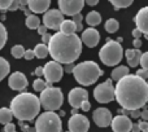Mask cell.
<instances>
[{"mask_svg":"<svg viewBox=\"0 0 148 132\" xmlns=\"http://www.w3.org/2000/svg\"><path fill=\"white\" fill-rule=\"evenodd\" d=\"M142 132H148V130H146V131H142Z\"/></svg>","mask_w":148,"mask_h":132,"instance_id":"91938a15","label":"cell"},{"mask_svg":"<svg viewBox=\"0 0 148 132\" xmlns=\"http://www.w3.org/2000/svg\"><path fill=\"white\" fill-rule=\"evenodd\" d=\"M135 75L139 76L140 79H143V80H146V79L148 78V70H144V69H139V70L136 71Z\"/></svg>","mask_w":148,"mask_h":132,"instance_id":"d590c367","label":"cell"},{"mask_svg":"<svg viewBox=\"0 0 148 132\" xmlns=\"http://www.w3.org/2000/svg\"><path fill=\"white\" fill-rule=\"evenodd\" d=\"M133 44H134V47H135L134 49H139V48L142 47V42H140V39H134Z\"/></svg>","mask_w":148,"mask_h":132,"instance_id":"c3c4849f","label":"cell"},{"mask_svg":"<svg viewBox=\"0 0 148 132\" xmlns=\"http://www.w3.org/2000/svg\"><path fill=\"white\" fill-rule=\"evenodd\" d=\"M26 132H36V131H35V128H34V127H29V130Z\"/></svg>","mask_w":148,"mask_h":132,"instance_id":"6f0895ef","label":"cell"},{"mask_svg":"<svg viewBox=\"0 0 148 132\" xmlns=\"http://www.w3.org/2000/svg\"><path fill=\"white\" fill-rule=\"evenodd\" d=\"M139 64L142 65V69L148 70V53H142L140 60H139Z\"/></svg>","mask_w":148,"mask_h":132,"instance_id":"836d02e7","label":"cell"},{"mask_svg":"<svg viewBox=\"0 0 148 132\" xmlns=\"http://www.w3.org/2000/svg\"><path fill=\"white\" fill-rule=\"evenodd\" d=\"M57 115H59V117H65V112H62V110H60V113H59V114H57Z\"/></svg>","mask_w":148,"mask_h":132,"instance_id":"9f6ffc18","label":"cell"},{"mask_svg":"<svg viewBox=\"0 0 148 132\" xmlns=\"http://www.w3.org/2000/svg\"><path fill=\"white\" fill-rule=\"evenodd\" d=\"M79 39H81V43L86 44L88 48H94L100 42V34H99V31L94 27H88V29H86V30L83 29L82 35Z\"/></svg>","mask_w":148,"mask_h":132,"instance_id":"9a60e30c","label":"cell"},{"mask_svg":"<svg viewBox=\"0 0 148 132\" xmlns=\"http://www.w3.org/2000/svg\"><path fill=\"white\" fill-rule=\"evenodd\" d=\"M60 33L65 34V35H73V34H77V29L75 25L72 20H64L62 23L60 25Z\"/></svg>","mask_w":148,"mask_h":132,"instance_id":"44dd1931","label":"cell"},{"mask_svg":"<svg viewBox=\"0 0 148 132\" xmlns=\"http://www.w3.org/2000/svg\"><path fill=\"white\" fill-rule=\"evenodd\" d=\"M113 132H130L133 122L129 117L125 115H117V117L112 118V122H110Z\"/></svg>","mask_w":148,"mask_h":132,"instance_id":"e0dca14e","label":"cell"},{"mask_svg":"<svg viewBox=\"0 0 148 132\" xmlns=\"http://www.w3.org/2000/svg\"><path fill=\"white\" fill-rule=\"evenodd\" d=\"M18 125H20L21 130H22L23 132H26V131L29 130V126H27V125H25V123H23V122H20V123H18Z\"/></svg>","mask_w":148,"mask_h":132,"instance_id":"f5cc1de1","label":"cell"},{"mask_svg":"<svg viewBox=\"0 0 148 132\" xmlns=\"http://www.w3.org/2000/svg\"><path fill=\"white\" fill-rule=\"evenodd\" d=\"M101 62L107 66H116L121 62L123 57V48L120 43L112 39H107V43L101 47L99 52Z\"/></svg>","mask_w":148,"mask_h":132,"instance_id":"5b68a950","label":"cell"},{"mask_svg":"<svg viewBox=\"0 0 148 132\" xmlns=\"http://www.w3.org/2000/svg\"><path fill=\"white\" fill-rule=\"evenodd\" d=\"M138 126H139V128H140V131L148 130V123L146 122V120H140V122L138 123Z\"/></svg>","mask_w":148,"mask_h":132,"instance_id":"60d3db41","label":"cell"},{"mask_svg":"<svg viewBox=\"0 0 148 132\" xmlns=\"http://www.w3.org/2000/svg\"><path fill=\"white\" fill-rule=\"evenodd\" d=\"M134 22L136 25V29L148 39V8L143 7L138 12V14L134 18Z\"/></svg>","mask_w":148,"mask_h":132,"instance_id":"ac0fdd59","label":"cell"},{"mask_svg":"<svg viewBox=\"0 0 148 132\" xmlns=\"http://www.w3.org/2000/svg\"><path fill=\"white\" fill-rule=\"evenodd\" d=\"M34 128L36 132H61L62 123L55 112H44L38 117Z\"/></svg>","mask_w":148,"mask_h":132,"instance_id":"52a82bcc","label":"cell"},{"mask_svg":"<svg viewBox=\"0 0 148 132\" xmlns=\"http://www.w3.org/2000/svg\"><path fill=\"white\" fill-rule=\"evenodd\" d=\"M8 86L13 91H23L27 87V78L23 75L21 71H16V73L10 74L9 79H8Z\"/></svg>","mask_w":148,"mask_h":132,"instance_id":"2e32d148","label":"cell"},{"mask_svg":"<svg viewBox=\"0 0 148 132\" xmlns=\"http://www.w3.org/2000/svg\"><path fill=\"white\" fill-rule=\"evenodd\" d=\"M18 1H20V0H13L12 4H10V7H9V9H8V10H10V12L18 10V8H20V4H18Z\"/></svg>","mask_w":148,"mask_h":132,"instance_id":"8d00e7d4","label":"cell"},{"mask_svg":"<svg viewBox=\"0 0 148 132\" xmlns=\"http://www.w3.org/2000/svg\"><path fill=\"white\" fill-rule=\"evenodd\" d=\"M33 88H34V91H36V92H42L43 89H46V82L40 78L35 79V80L33 82Z\"/></svg>","mask_w":148,"mask_h":132,"instance_id":"d6a6232c","label":"cell"},{"mask_svg":"<svg viewBox=\"0 0 148 132\" xmlns=\"http://www.w3.org/2000/svg\"><path fill=\"white\" fill-rule=\"evenodd\" d=\"M84 7L83 0H60L59 1V10L62 13V16H75L81 13V10Z\"/></svg>","mask_w":148,"mask_h":132,"instance_id":"8fae6325","label":"cell"},{"mask_svg":"<svg viewBox=\"0 0 148 132\" xmlns=\"http://www.w3.org/2000/svg\"><path fill=\"white\" fill-rule=\"evenodd\" d=\"M18 4H20V8H18V9L23 10L25 9V7L27 5V1H26V0H21V1H18Z\"/></svg>","mask_w":148,"mask_h":132,"instance_id":"816d5d0a","label":"cell"},{"mask_svg":"<svg viewBox=\"0 0 148 132\" xmlns=\"http://www.w3.org/2000/svg\"><path fill=\"white\" fill-rule=\"evenodd\" d=\"M23 57H25L26 60H33V59H34V52H33V49H25Z\"/></svg>","mask_w":148,"mask_h":132,"instance_id":"74e56055","label":"cell"},{"mask_svg":"<svg viewBox=\"0 0 148 132\" xmlns=\"http://www.w3.org/2000/svg\"><path fill=\"white\" fill-rule=\"evenodd\" d=\"M33 74H35L36 76H42V75H43V67H42V66H38Z\"/></svg>","mask_w":148,"mask_h":132,"instance_id":"f6af8a7d","label":"cell"},{"mask_svg":"<svg viewBox=\"0 0 148 132\" xmlns=\"http://www.w3.org/2000/svg\"><path fill=\"white\" fill-rule=\"evenodd\" d=\"M140 117H142V119L147 122V119H148V110L146 109V108L143 109V112H140Z\"/></svg>","mask_w":148,"mask_h":132,"instance_id":"7dc6e473","label":"cell"},{"mask_svg":"<svg viewBox=\"0 0 148 132\" xmlns=\"http://www.w3.org/2000/svg\"><path fill=\"white\" fill-rule=\"evenodd\" d=\"M68 101L72 105L73 109L78 110L84 101H88V92H87L86 89L81 88V87L73 88L72 91L69 92V95H68Z\"/></svg>","mask_w":148,"mask_h":132,"instance_id":"4fadbf2b","label":"cell"},{"mask_svg":"<svg viewBox=\"0 0 148 132\" xmlns=\"http://www.w3.org/2000/svg\"><path fill=\"white\" fill-rule=\"evenodd\" d=\"M72 114H73V115L78 114V110H77V109H72Z\"/></svg>","mask_w":148,"mask_h":132,"instance_id":"680465c9","label":"cell"},{"mask_svg":"<svg viewBox=\"0 0 148 132\" xmlns=\"http://www.w3.org/2000/svg\"><path fill=\"white\" fill-rule=\"evenodd\" d=\"M84 4L94 7V5H97V4H99V1H97V0H86V1H84Z\"/></svg>","mask_w":148,"mask_h":132,"instance_id":"f907efd6","label":"cell"},{"mask_svg":"<svg viewBox=\"0 0 148 132\" xmlns=\"http://www.w3.org/2000/svg\"><path fill=\"white\" fill-rule=\"evenodd\" d=\"M92 118H94V122L96 123V126L99 127H108L110 126V122H112V113H110L109 109L107 108H97L96 110L92 114Z\"/></svg>","mask_w":148,"mask_h":132,"instance_id":"5bb4252c","label":"cell"},{"mask_svg":"<svg viewBox=\"0 0 148 132\" xmlns=\"http://www.w3.org/2000/svg\"><path fill=\"white\" fill-rule=\"evenodd\" d=\"M66 132H69V131H66Z\"/></svg>","mask_w":148,"mask_h":132,"instance_id":"94428289","label":"cell"},{"mask_svg":"<svg viewBox=\"0 0 148 132\" xmlns=\"http://www.w3.org/2000/svg\"><path fill=\"white\" fill-rule=\"evenodd\" d=\"M69 132H87L90 130V120L83 114L72 115L68 122Z\"/></svg>","mask_w":148,"mask_h":132,"instance_id":"7c38bea8","label":"cell"},{"mask_svg":"<svg viewBox=\"0 0 148 132\" xmlns=\"http://www.w3.org/2000/svg\"><path fill=\"white\" fill-rule=\"evenodd\" d=\"M47 48H48V54L53 59L52 61L60 65H70L81 56L82 43L77 34L65 35L59 31L51 35Z\"/></svg>","mask_w":148,"mask_h":132,"instance_id":"7a4b0ae2","label":"cell"},{"mask_svg":"<svg viewBox=\"0 0 148 132\" xmlns=\"http://www.w3.org/2000/svg\"><path fill=\"white\" fill-rule=\"evenodd\" d=\"M140 56H142L140 49H126L125 51V57L127 60V64L130 67H136L139 65Z\"/></svg>","mask_w":148,"mask_h":132,"instance_id":"ffe728a7","label":"cell"},{"mask_svg":"<svg viewBox=\"0 0 148 132\" xmlns=\"http://www.w3.org/2000/svg\"><path fill=\"white\" fill-rule=\"evenodd\" d=\"M129 73H130V70H129L127 66H125V65H120V66H117V67H116L114 70L112 71V78H110V80H116V82H118L120 79H122L123 76L129 75Z\"/></svg>","mask_w":148,"mask_h":132,"instance_id":"7402d4cb","label":"cell"},{"mask_svg":"<svg viewBox=\"0 0 148 132\" xmlns=\"http://www.w3.org/2000/svg\"><path fill=\"white\" fill-rule=\"evenodd\" d=\"M130 132H140V128H139L138 123H133V126H131V130Z\"/></svg>","mask_w":148,"mask_h":132,"instance_id":"681fc988","label":"cell"},{"mask_svg":"<svg viewBox=\"0 0 148 132\" xmlns=\"http://www.w3.org/2000/svg\"><path fill=\"white\" fill-rule=\"evenodd\" d=\"M51 1L49 0H29L27 7L31 10V13H46L48 10Z\"/></svg>","mask_w":148,"mask_h":132,"instance_id":"d6986e66","label":"cell"},{"mask_svg":"<svg viewBox=\"0 0 148 132\" xmlns=\"http://www.w3.org/2000/svg\"><path fill=\"white\" fill-rule=\"evenodd\" d=\"M110 4L117 9H121V8H127L130 5H133V0H110Z\"/></svg>","mask_w":148,"mask_h":132,"instance_id":"f1b7e54d","label":"cell"},{"mask_svg":"<svg viewBox=\"0 0 148 132\" xmlns=\"http://www.w3.org/2000/svg\"><path fill=\"white\" fill-rule=\"evenodd\" d=\"M129 114L131 115V118H139L140 117V110H131V112H129Z\"/></svg>","mask_w":148,"mask_h":132,"instance_id":"7bdbcfd3","label":"cell"},{"mask_svg":"<svg viewBox=\"0 0 148 132\" xmlns=\"http://www.w3.org/2000/svg\"><path fill=\"white\" fill-rule=\"evenodd\" d=\"M13 119V114L8 108H1L0 109V125H8V123H12Z\"/></svg>","mask_w":148,"mask_h":132,"instance_id":"d4e9b609","label":"cell"},{"mask_svg":"<svg viewBox=\"0 0 148 132\" xmlns=\"http://www.w3.org/2000/svg\"><path fill=\"white\" fill-rule=\"evenodd\" d=\"M73 75L81 86H91L104 74L100 66L94 61H83L78 65H74Z\"/></svg>","mask_w":148,"mask_h":132,"instance_id":"277c9868","label":"cell"},{"mask_svg":"<svg viewBox=\"0 0 148 132\" xmlns=\"http://www.w3.org/2000/svg\"><path fill=\"white\" fill-rule=\"evenodd\" d=\"M9 110L12 112L13 117H16L20 122L33 120L40 112V102L34 93L22 92L13 97Z\"/></svg>","mask_w":148,"mask_h":132,"instance_id":"3957f363","label":"cell"},{"mask_svg":"<svg viewBox=\"0 0 148 132\" xmlns=\"http://www.w3.org/2000/svg\"><path fill=\"white\" fill-rule=\"evenodd\" d=\"M7 39H8V33L5 26L0 22V51L4 48V46L7 44Z\"/></svg>","mask_w":148,"mask_h":132,"instance_id":"4dcf8cb0","label":"cell"},{"mask_svg":"<svg viewBox=\"0 0 148 132\" xmlns=\"http://www.w3.org/2000/svg\"><path fill=\"white\" fill-rule=\"evenodd\" d=\"M33 52H34V57H36V59H46L48 56V48L43 43L36 44L35 48L33 49Z\"/></svg>","mask_w":148,"mask_h":132,"instance_id":"cb8c5ba5","label":"cell"},{"mask_svg":"<svg viewBox=\"0 0 148 132\" xmlns=\"http://www.w3.org/2000/svg\"><path fill=\"white\" fill-rule=\"evenodd\" d=\"M73 67H74V64L66 65V66H65V73H72V71H73Z\"/></svg>","mask_w":148,"mask_h":132,"instance_id":"db71d44e","label":"cell"},{"mask_svg":"<svg viewBox=\"0 0 148 132\" xmlns=\"http://www.w3.org/2000/svg\"><path fill=\"white\" fill-rule=\"evenodd\" d=\"M62 21L64 16L59 9H48L43 16V26H46L47 30H59Z\"/></svg>","mask_w":148,"mask_h":132,"instance_id":"30bf717a","label":"cell"},{"mask_svg":"<svg viewBox=\"0 0 148 132\" xmlns=\"http://www.w3.org/2000/svg\"><path fill=\"white\" fill-rule=\"evenodd\" d=\"M49 39H51V34H44V35H42V42H43V44H48Z\"/></svg>","mask_w":148,"mask_h":132,"instance_id":"b9f144b4","label":"cell"},{"mask_svg":"<svg viewBox=\"0 0 148 132\" xmlns=\"http://www.w3.org/2000/svg\"><path fill=\"white\" fill-rule=\"evenodd\" d=\"M142 35H143V34H142L140 31L138 30V29H134V30H133V36H134V39H140Z\"/></svg>","mask_w":148,"mask_h":132,"instance_id":"ee69618b","label":"cell"},{"mask_svg":"<svg viewBox=\"0 0 148 132\" xmlns=\"http://www.w3.org/2000/svg\"><path fill=\"white\" fill-rule=\"evenodd\" d=\"M14 132H16V131H14Z\"/></svg>","mask_w":148,"mask_h":132,"instance_id":"6125c7cd","label":"cell"},{"mask_svg":"<svg viewBox=\"0 0 148 132\" xmlns=\"http://www.w3.org/2000/svg\"><path fill=\"white\" fill-rule=\"evenodd\" d=\"M73 22L74 25H75V29L77 31H83V25H82V21H83V16L81 14V13H78V14L73 16Z\"/></svg>","mask_w":148,"mask_h":132,"instance_id":"1f68e13d","label":"cell"},{"mask_svg":"<svg viewBox=\"0 0 148 132\" xmlns=\"http://www.w3.org/2000/svg\"><path fill=\"white\" fill-rule=\"evenodd\" d=\"M38 99L40 106H43L46 112H56L61 108L64 102V95H62L61 88L59 87H49L42 91L40 97Z\"/></svg>","mask_w":148,"mask_h":132,"instance_id":"8992f818","label":"cell"},{"mask_svg":"<svg viewBox=\"0 0 148 132\" xmlns=\"http://www.w3.org/2000/svg\"><path fill=\"white\" fill-rule=\"evenodd\" d=\"M43 75L46 78L47 83H56V82L61 80L62 75H64V69L60 64L55 61H49L44 65L43 67Z\"/></svg>","mask_w":148,"mask_h":132,"instance_id":"9c48e42d","label":"cell"},{"mask_svg":"<svg viewBox=\"0 0 148 132\" xmlns=\"http://www.w3.org/2000/svg\"><path fill=\"white\" fill-rule=\"evenodd\" d=\"M81 109L83 110V112H88V110L91 109V104H90V101H84L83 104L81 105Z\"/></svg>","mask_w":148,"mask_h":132,"instance_id":"ab89813d","label":"cell"},{"mask_svg":"<svg viewBox=\"0 0 148 132\" xmlns=\"http://www.w3.org/2000/svg\"><path fill=\"white\" fill-rule=\"evenodd\" d=\"M25 23H26V26H27L29 29L34 30V29H38L39 26H40V20H39L38 16L31 14V16H29V17H26Z\"/></svg>","mask_w":148,"mask_h":132,"instance_id":"4316f807","label":"cell"},{"mask_svg":"<svg viewBox=\"0 0 148 132\" xmlns=\"http://www.w3.org/2000/svg\"><path fill=\"white\" fill-rule=\"evenodd\" d=\"M16 131V125L13 123H8L4 126V132H14Z\"/></svg>","mask_w":148,"mask_h":132,"instance_id":"f35d334b","label":"cell"},{"mask_svg":"<svg viewBox=\"0 0 148 132\" xmlns=\"http://www.w3.org/2000/svg\"><path fill=\"white\" fill-rule=\"evenodd\" d=\"M23 12H25L26 17H29V16H31V14H33V13H31V10L29 9V8H25V9H23Z\"/></svg>","mask_w":148,"mask_h":132,"instance_id":"11a10c76","label":"cell"},{"mask_svg":"<svg viewBox=\"0 0 148 132\" xmlns=\"http://www.w3.org/2000/svg\"><path fill=\"white\" fill-rule=\"evenodd\" d=\"M10 4H12V0H0V10L1 12H7L9 9Z\"/></svg>","mask_w":148,"mask_h":132,"instance_id":"e575fe53","label":"cell"},{"mask_svg":"<svg viewBox=\"0 0 148 132\" xmlns=\"http://www.w3.org/2000/svg\"><path fill=\"white\" fill-rule=\"evenodd\" d=\"M114 100L127 112L144 108L148 100V84L135 74H129L117 82Z\"/></svg>","mask_w":148,"mask_h":132,"instance_id":"6da1fadb","label":"cell"},{"mask_svg":"<svg viewBox=\"0 0 148 132\" xmlns=\"http://www.w3.org/2000/svg\"><path fill=\"white\" fill-rule=\"evenodd\" d=\"M10 53L14 59H22L23 53H25V48H23L21 44H17V46H13L12 49H10Z\"/></svg>","mask_w":148,"mask_h":132,"instance_id":"f546056e","label":"cell"},{"mask_svg":"<svg viewBox=\"0 0 148 132\" xmlns=\"http://www.w3.org/2000/svg\"><path fill=\"white\" fill-rule=\"evenodd\" d=\"M36 30H38V33L40 34V35H44V34H47V27H46V26H43V25H40L38 29H36Z\"/></svg>","mask_w":148,"mask_h":132,"instance_id":"bcb514c9","label":"cell"},{"mask_svg":"<svg viewBox=\"0 0 148 132\" xmlns=\"http://www.w3.org/2000/svg\"><path fill=\"white\" fill-rule=\"evenodd\" d=\"M86 22L88 23L91 27L92 26L100 25V22H101V14H100L99 12H96V10H91V12L86 16Z\"/></svg>","mask_w":148,"mask_h":132,"instance_id":"603a6c76","label":"cell"},{"mask_svg":"<svg viewBox=\"0 0 148 132\" xmlns=\"http://www.w3.org/2000/svg\"><path fill=\"white\" fill-rule=\"evenodd\" d=\"M94 97L99 104H108L114 100V87L110 79L97 84L94 89Z\"/></svg>","mask_w":148,"mask_h":132,"instance_id":"ba28073f","label":"cell"},{"mask_svg":"<svg viewBox=\"0 0 148 132\" xmlns=\"http://www.w3.org/2000/svg\"><path fill=\"white\" fill-rule=\"evenodd\" d=\"M10 71V66H9V62L7 61L5 59L0 57V82L5 78V76L9 74Z\"/></svg>","mask_w":148,"mask_h":132,"instance_id":"83f0119b","label":"cell"},{"mask_svg":"<svg viewBox=\"0 0 148 132\" xmlns=\"http://www.w3.org/2000/svg\"><path fill=\"white\" fill-rule=\"evenodd\" d=\"M104 27H105V31H107V33L114 34L116 31L120 29V23H118V21L116 20V18H109V20L105 22Z\"/></svg>","mask_w":148,"mask_h":132,"instance_id":"484cf974","label":"cell"}]
</instances>
